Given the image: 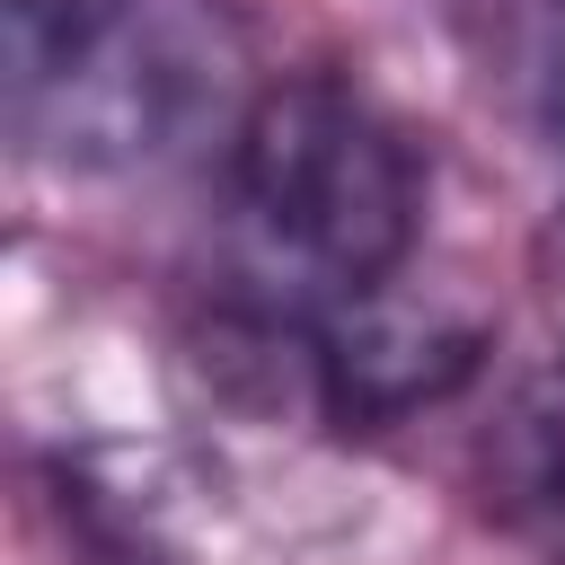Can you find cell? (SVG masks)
Returning a JSON list of instances; mask_svg holds the SVG:
<instances>
[{
  "mask_svg": "<svg viewBox=\"0 0 565 565\" xmlns=\"http://www.w3.org/2000/svg\"><path fill=\"white\" fill-rule=\"evenodd\" d=\"M132 0H0V53H9V115L35 106L62 71L88 62V44L124 18Z\"/></svg>",
  "mask_w": 565,
  "mask_h": 565,
  "instance_id": "cell-4",
  "label": "cell"
},
{
  "mask_svg": "<svg viewBox=\"0 0 565 565\" xmlns=\"http://www.w3.org/2000/svg\"><path fill=\"white\" fill-rule=\"evenodd\" d=\"M486 353V327L477 318H450L415 291H397V274L344 309H327L309 327V362H318V397L327 415L344 424H388L406 406H433L450 397Z\"/></svg>",
  "mask_w": 565,
  "mask_h": 565,
  "instance_id": "cell-2",
  "label": "cell"
},
{
  "mask_svg": "<svg viewBox=\"0 0 565 565\" xmlns=\"http://www.w3.org/2000/svg\"><path fill=\"white\" fill-rule=\"evenodd\" d=\"M477 494L539 565H565V362L521 371L477 433Z\"/></svg>",
  "mask_w": 565,
  "mask_h": 565,
  "instance_id": "cell-3",
  "label": "cell"
},
{
  "mask_svg": "<svg viewBox=\"0 0 565 565\" xmlns=\"http://www.w3.org/2000/svg\"><path fill=\"white\" fill-rule=\"evenodd\" d=\"M230 203L256 282L300 327L380 291L424 230L406 132L335 79H282L247 106L230 141Z\"/></svg>",
  "mask_w": 565,
  "mask_h": 565,
  "instance_id": "cell-1",
  "label": "cell"
}]
</instances>
